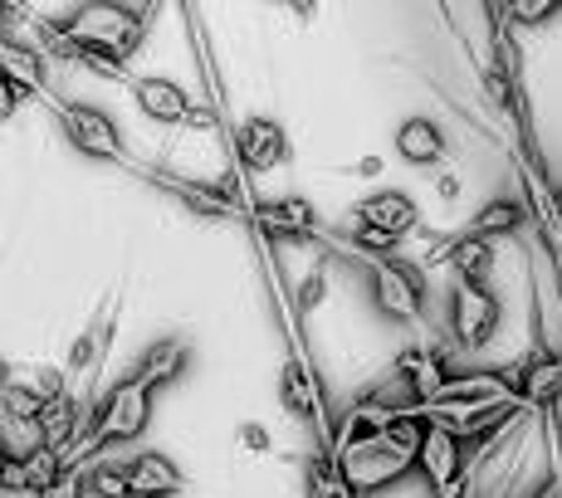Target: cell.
Here are the masks:
<instances>
[{"instance_id": "ba28073f", "label": "cell", "mask_w": 562, "mask_h": 498, "mask_svg": "<svg viewBox=\"0 0 562 498\" xmlns=\"http://www.w3.org/2000/svg\"><path fill=\"white\" fill-rule=\"evenodd\" d=\"M235 151H240V161L250 171H274L279 161L289 157V137H284V127H279L274 117L250 113L240 127H235Z\"/></svg>"}, {"instance_id": "52a82bcc", "label": "cell", "mask_w": 562, "mask_h": 498, "mask_svg": "<svg viewBox=\"0 0 562 498\" xmlns=\"http://www.w3.org/2000/svg\"><path fill=\"white\" fill-rule=\"evenodd\" d=\"M352 225H367V230H382L392 235V240H402L420 225V205L406 196V191L386 186V191H372V196H362L352 205Z\"/></svg>"}, {"instance_id": "484cf974", "label": "cell", "mask_w": 562, "mask_h": 498, "mask_svg": "<svg viewBox=\"0 0 562 498\" xmlns=\"http://www.w3.org/2000/svg\"><path fill=\"white\" fill-rule=\"evenodd\" d=\"M352 249L392 259V254H396V240H392V235H382V230H367V225H352Z\"/></svg>"}, {"instance_id": "277c9868", "label": "cell", "mask_w": 562, "mask_h": 498, "mask_svg": "<svg viewBox=\"0 0 562 498\" xmlns=\"http://www.w3.org/2000/svg\"><path fill=\"white\" fill-rule=\"evenodd\" d=\"M59 123H64L69 143L79 147L83 157H99V161H117V157H123V133H117V123L103 113V107L64 103L59 107Z\"/></svg>"}, {"instance_id": "9a60e30c", "label": "cell", "mask_w": 562, "mask_h": 498, "mask_svg": "<svg viewBox=\"0 0 562 498\" xmlns=\"http://www.w3.org/2000/svg\"><path fill=\"white\" fill-rule=\"evenodd\" d=\"M446 264L456 269L460 279L470 284H490V269H494V245L480 240V235H446Z\"/></svg>"}, {"instance_id": "7a4b0ae2", "label": "cell", "mask_w": 562, "mask_h": 498, "mask_svg": "<svg viewBox=\"0 0 562 498\" xmlns=\"http://www.w3.org/2000/svg\"><path fill=\"white\" fill-rule=\"evenodd\" d=\"M499 318H504V303L490 284L460 279V284L450 288V338H456L460 348L474 352V348H484V342H494Z\"/></svg>"}, {"instance_id": "4fadbf2b", "label": "cell", "mask_w": 562, "mask_h": 498, "mask_svg": "<svg viewBox=\"0 0 562 498\" xmlns=\"http://www.w3.org/2000/svg\"><path fill=\"white\" fill-rule=\"evenodd\" d=\"M255 220H259V230H265V235L294 240V235H308L313 225H318V215H313V201L308 196H279V201L259 205Z\"/></svg>"}, {"instance_id": "603a6c76", "label": "cell", "mask_w": 562, "mask_h": 498, "mask_svg": "<svg viewBox=\"0 0 562 498\" xmlns=\"http://www.w3.org/2000/svg\"><path fill=\"white\" fill-rule=\"evenodd\" d=\"M103 342H113V338H103L99 322H89V328H83L79 338L69 342V372H83V366H93V356H99Z\"/></svg>"}, {"instance_id": "7c38bea8", "label": "cell", "mask_w": 562, "mask_h": 498, "mask_svg": "<svg viewBox=\"0 0 562 498\" xmlns=\"http://www.w3.org/2000/svg\"><path fill=\"white\" fill-rule=\"evenodd\" d=\"M127 474H133V498H177L187 489V474H181L161 450H143L133 464H127Z\"/></svg>"}, {"instance_id": "f1b7e54d", "label": "cell", "mask_w": 562, "mask_h": 498, "mask_svg": "<svg viewBox=\"0 0 562 498\" xmlns=\"http://www.w3.org/2000/svg\"><path fill=\"white\" fill-rule=\"evenodd\" d=\"M35 382H40V392H45L49 400L69 396V392H64V372H59V366H40V376H35Z\"/></svg>"}, {"instance_id": "836d02e7", "label": "cell", "mask_w": 562, "mask_h": 498, "mask_svg": "<svg viewBox=\"0 0 562 498\" xmlns=\"http://www.w3.org/2000/svg\"><path fill=\"white\" fill-rule=\"evenodd\" d=\"M553 205H558V215H562V186L553 191Z\"/></svg>"}, {"instance_id": "44dd1931", "label": "cell", "mask_w": 562, "mask_h": 498, "mask_svg": "<svg viewBox=\"0 0 562 498\" xmlns=\"http://www.w3.org/2000/svg\"><path fill=\"white\" fill-rule=\"evenodd\" d=\"M45 406H49V396L40 392V386H25V382H15V376L5 382V416L40 420V416H45Z\"/></svg>"}, {"instance_id": "8992f818", "label": "cell", "mask_w": 562, "mask_h": 498, "mask_svg": "<svg viewBox=\"0 0 562 498\" xmlns=\"http://www.w3.org/2000/svg\"><path fill=\"white\" fill-rule=\"evenodd\" d=\"M504 382H509V392L524 400V406H558L562 400V352L533 348Z\"/></svg>"}, {"instance_id": "8fae6325", "label": "cell", "mask_w": 562, "mask_h": 498, "mask_svg": "<svg viewBox=\"0 0 562 498\" xmlns=\"http://www.w3.org/2000/svg\"><path fill=\"white\" fill-rule=\"evenodd\" d=\"M187 362H191V348H187V342H181V338H161V342H153V348L137 356V366H133L127 376H137L147 392H161V386L181 382Z\"/></svg>"}, {"instance_id": "5b68a950", "label": "cell", "mask_w": 562, "mask_h": 498, "mask_svg": "<svg viewBox=\"0 0 562 498\" xmlns=\"http://www.w3.org/2000/svg\"><path fill=\"white\" fill-rule=\"evenodd\" d=\"M416 469H420V479H426L436 494L460 489V484H464V440L450 435L446 426H436V420H430L426 440H420V454H416Z\"/></svg>"}, {"instance_id": "d6986e66", "label": "cell", "mask_w": 562, "mask_h": 498, "mask_svg": "<svg viewBox=\"0 0 562 498\" xmlns=\"http://www.w3.org/2000/svg\"><path fill=\"white\" fill-rule=\"evenodd\" d=\"M45 426L40 420H25V416H5L0 420V450H5V460H30L35 450H45Z\"/></svg>"}, {"instance_id": "3957f363", "label": "cell", "mask_w": 562, "mask_h": 498, "mask_svg": "<svg viewBox=\"0 0 562 498\" xmlns=\"http://www.w3.org/2000/svg\"><path fill=\"white\" fill-rule=\"evenodd\" d=\"M372 298L386 318L396 322H416L426 308V269L411 259H376L372 264Z\"/></svg>"}, {"instance_id": "cb8c5ba5", "label": "cell", "mask_w": 562, "mask_h": 498, "mask_svg": "<svg viewBox=\"0 0 562 498\" xmlns=\"http://www.w3.org/2000/svg\"><path fill=\"white\" fill-rule=\"evenodd\" d=\"M328 298V264H313L304 279H299V294H294V308L299 313H313L318 303Z\"/></svg>"}, {"instance_id": "30bf717a", "label": "cell", "mask_w": 562, "mask_h": 498, "mask_svg": "<svg viewBox=\"0 0 562 498\" xmlns=\"http://www.w3.org/2000/svg\"><path fill=\"white\" fill-rule=\"evenodd\" d=\"M133 99H137V107H143L153 123H161V127H177V123H187L191 117V103L187 99V89H181L177 79H157V73H147V79H137L133 83Z\"/></svg>"}, {"instance_id": "f546056e", "label": "cell", "mask_w": 562, "mask_h": 498, "mask_svg": "<svg viewBox=\"0 0 562 498\" xmlns=\"http://www.w3.org/2000/svg\"><path fill=\"white\" fill-rule=\"evenodd\" d=\"M382 167H386V161L382 157H362V161H352V177H382Z\"/></svg>"}, {"instance_id": "4dcf8cb0", "label": "cell", "mask_w": 562, "mask_h": 498, "mask_svg": "<svg viewBox=\"0 0 562 498\" xmlns=\"http://www.w3.org/2000/svg\"><path fill=\"white\" fill-rule=\"evenodd\" d=\"M25 93H30V89H20V83H10V79H5V93H0V107H5V113H15V103L25 99Z\"/></svg>"}, {"instance_id": "ffe728a7", "label": "cell", "mask_w": 562, "mask_h": 498, "mask_svg": "<svg viewBox=\"0 0 562 498\" xmlns=\"http://www.w3.org/2000/svg\"><path fill=\"white\" fill-rule=\"evenodd\" d=\"M83 479H89V498H133V474H127V464H89L83 469Z\"/></svg>"}, {"instance_id": "ac0fdd59", "label": "cell", "mask_w": 562, "mask_h": 498, "mask_svg": "<svg viewBox=\"0 0 562 498\" xmlns=\"http://www.w3.org/2000/svg\"><path fill=\"white\" fill-rule=\"evenodd\" d=\"M0 64H5V79L20 83V89H45V59H40V49H25L15 45V39H5L0 45Z\"/></svg>"}, {"instance_id": "6da1fadb", "label": "cell", "mask_w": 562, "mask_h": 498, "mask_svg": "<svg viewBox=\"0 0 562 498\" xmlns=\"http://www.w3.org/2000/svg\"><path fill=\"white\" fill-rule=\"evenodd\" d=\"M153 426V392H147L137 376H123V382L108 392V400H99L89 416V445H123V440H137L143 430Z\"/></svg>"}, {"instance_id": "e0dca14e", "label": "cell", "mask_w": 562, "mask_h": 498, "mask_svg": "<svg viewBox=\"0 0 562 498\" xmlns=\"http://www.w3.org/2000/svg\"><path fill=\"white\" fill-rule=\"evenodd\" d=\"M514 230H524V205L509 201V196L480 205V211H474V220L464 225V235H480V240H490V245L499 240V235H514Z\"/></svg>"}, {"instance_id": "83f0119b", "label": "cell", "mask_w": 562, "mask_h": 498, "mask_svg": "<svg viewBox=\"0 0 562 498\" xmlns=\"http://www.w3.org/2000/svg\"><path fill=\"white\" fill-rule=\"evenodd\" d=\"M5 494H30V479H25V460H5V479H0Z\"/></svg>"}, {"instance_id": "d4e9b609", "label": "cell", "mask_w": 562, "mask_h": 498, "mask_svg": "<svg viewBox=\"0 0 562 498\" xmlns=\"http://www.w3.org/2000/svg\"><path fill=\"white\" fill-rule=\"evenodd\" d=\"M235 440H240L245 454H269L274 450V435H269V426H259V420H240V426H235Z\"/></svg>"}, {"instance_id": "2e32d148", "label": "cell", "mask_w": 562, "mask_h": 498, "mask_svg": "<svg viewBox=\"0 0 562 498\" xmlns=\"http://www.w3.org/2000/svg\"><path fill=\"white\" fill-rule=\"evenodd\" d=\"M279 406H284L294 420H318V386H313L304 362L279 366Z\"/></svg>"}, {"instance_id": "d6a6232c", "label": "cell", "mask_w": 562, "mask_h": 498, "mask_svg": "<svg viewBox=\"0 0 562 498\" xmlns=\"http://www.w3.org/2000/svg\"><path fill=\"white\" fill-rule=\"evenodd\" d=\"M533 498H562V474H553V479L543 484V489H538Z\"/></svg>"}, {"instance_id": "9c48e42d", "label": "cell", "mask_w": 562, "mask_h": 498, "mask_svg": "<svg viewBox=\"0 0 562 498\" xmlns=\"http://www.w3.org/2000/svg\"><path fill=\"white\" fill-rule=\"evenodd\" d=\"M518 410H524V400L514 396V400H494V406H480V410H446V416H426V420L446 426L450 435H460L464 445H470V440H490V435H499L504 426H514Z\"/></svg>"}, {"instance_id": "7402d4cb", "label": "cell", "mask_w": 562, "mask_h": 498, "mask_svg": "<svg viewBox=\"0 0 562 498\" xmlns=\"http://www.w3.org/2000/svg\"><path fill=\"white\" fill-rule=\"evenodd\" d=\"M562 0H514V5H504V20H514V25H548V20H558Z\"/></svg>"}, {"instance_id": "1f68e13d", "label": "cell", "mask_w": 562, "mask_h": 498, "mask_svg": "<svg viewBox=\"0 0 562 498\" xmlns=\"http://www.w3.org/2000/svg\"><path fill=\"white\" fill-rule=\"evenodd\" d=\"M460 186H464L460 177H440V186H436V191H440V201H456V196H460Z\"/></svg>"}, {"instance_id": "4316f807", "label": "cell", "mask_w": 562, "mask_h": 498, "mask_svg": "<svg viewBox=\"0 0 562 498\" xmlns=\"http://www.w3.org/2000/svg\"><path fill=\"white\" fill-rule=\"evenodd\" d=\"M35 498H89V479H83L79 469H64L59 479H54L45 494H35Z\"/></svg>"}, {"instance_id": "5bb4252c", "label": "cell", "mask_w": 562, "mask_h": 498, "mask_svg": "<svg viewBox=\"0 0 562 498\" xmlns=\"http://www.w3.org/2000/svg\"><path fill=\"white\" fill-rule=\"evenodd\" d=\"M396 151H402V161H411V167H436L446 157V133H440L436 117L416 113L396 127Z\"/></svg>"}]
</instances>
